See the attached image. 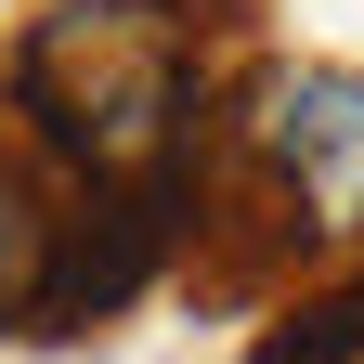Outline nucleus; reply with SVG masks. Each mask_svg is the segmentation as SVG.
<instances>
[{
	"instance_id": "f257e3e1",
	"label": "nucleus",
	"mask_w": 364,
	"mask_h": 364,
	"mask_svg": "<svg viewBox=\"0 0 364 364\" xmlns=\"http://www.w3.org/2000/svg\"><path fill=\"white\" fill-rule=\"evenodd\" d=\"M221 39L235 0H39L14 39V117L65 182L169 169Z\"/></svg>"
},
{
	"instance_id": "f03ea898",
	"label": "nucleus",
	"mask_w": 364,
	"mask_h": 364,
	"mask_svg": "<svg viewBox=\"0 0 364 364\" xmlns=\"http://www.w3.org/2000/svg\"><path fill=\"white\" fill-rule=\"evenodd\" d=\"M235 196L287 247H364V65H273L235 105Z\"/></svg>"
},
{
	"instance_id": "7ed1b4c3",
	"label": "nucleus",
	"mask_w": 364,
	"mask_h": 364,
	"mask_svg": "<svg viewBox=\"0 0 364 364\" xmlns=\"http://www.w3.org/2000/svg\"><path fill=\"white\" fill-rule=\"evenodd\" d=\"M196 235V169H117V182H78L65 221H53V273H39V312H26V338H78L91 312H117V299H144L169 247Z\"/></svg>"
},
{
	"instance_id": "20e7f679",
	"label": "nucleus",
	"mask_w": 364,
	"mask_h": 364,
	"mask_svg": "<svg viewBox=\"0 0 364 364\" xmlns=\"http://www.w3.org/2000/svg\"><path fill=\"white\" fill-rule=\"evenodd\" d=\"M53 221H65V208L39 196V169L0 144V338L39 312V273H53Z\"/></svg>"
},
{
	"instance_id": "39448f33",
	"label": "nucleus",
	"mask_w": 364,
	"mask_h": 364,
	"mask_svg": "<svg viewBox=\"0 0 364 364\" xmlns=\"http://www.w3.org/2000/svg\"><path fill=\"white\" fill-rule=\"evenodd\" d=\"M260 364H364V273L299 287V299L260 326Z\"/></svg>"
}]
</instances>
